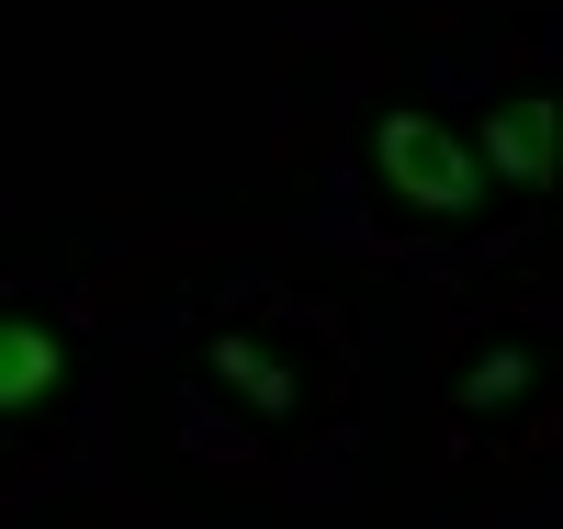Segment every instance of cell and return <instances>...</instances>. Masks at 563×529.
Wrapping results in <instances>:
<instances>
[{
    "label": "cell",
    "instance_id": "1",
    "mask_svg": "<svg viewBox=\"0 0 563 529\" xmlns=\"http://www.w3.org/2000/svg\"><path fill=\"white\" fill-rule=\"evenodd\" d=\"M372 169H384V191H406L417 214H474L485 203L474 135H451L440 113H417V102H395L384 124H372Z\"/></svg>",
    "mask_w": 563,
    "mask_h": 529
},
{
    "label": "cell",
    "instance_id": "2",
    "mask_svg": "<svg viewBox=\"0 0 563 529\" xmlns=\"http://www.w3.org/2000/svg\"><path fill=\"white\" fill-rule=\"evenodd\" d=\"M57 383H68V327L34 316V305H0V417L45 406Z\"/></svg>",
    "mask_w": 563,
    "mask_h": 529
},
{
    "label": "cell",
    "instance_id": "3",
    "mask_svg": "<svg viewBox=\"0 0 563 529\" xmlns=\"http://www.w3.org/2000/svg\"><path fill=\"white\" fill-rule=\"evenodd\" d=\"M541 158H552V113H541V90H507V102L485 113V180H507V191H541Z\"/></svg>",
    "mask_w": 563,
    "mask_h": 529
},
{
    "label": "cell",
    "instance_id": "4",
    "mask_svg": "<svg viewBox=\"0 0 563 529\" xmlns=\"http://www.w3.org/2000/svg\"><path fill=\"white\" fill-rule=\"evenodd\" d=\"M214 383H238V395L249 406H294V372H282V361H260V339H214Z\"/></svg>",
    "mask_w": 563,
    "mask_h": 529
},
{
    "label": "cell",
    "instance_id": "5",
    "mask_svg": "<svg viewBox=\"0 0 563 529\" xmlns=\"http://www.w3.org/2000/svg\"><path fill=\"white\" fill-rule=\"evenodd\" d=\"M519 383H530V361H519V350H496L485 372H462V406H507Z\"/></svg>",
    "mask_w": 563,
    "mask_h": 529
}]
</instances>
